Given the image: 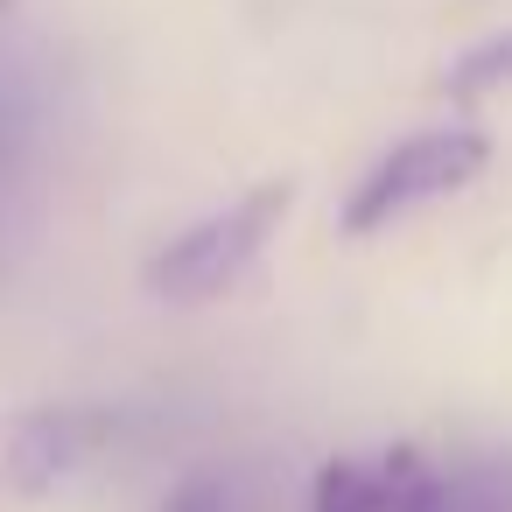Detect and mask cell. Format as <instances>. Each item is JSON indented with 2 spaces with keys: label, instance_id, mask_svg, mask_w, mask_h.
Wrapping results in <instances>:
<instances>
[{
  "label": "cell",
  "instance_id": "obj_1",
  "mask_svg": "<svg viewBox=\"0 0 512 512\" xmlns=\"http://www.w3.org/2000/svg\"><path fill=\"white\" fill-rule=\"evenodd\" d=\"M288 204H295V190L288 183H253L246 197H232L225 211H211V218H197L190 232H176L155 260H148V295H162V302H211V295H225L253 260H260V246L274 239V225L288 218Z\"/></svg>",
  "mask_w": 512,
  "mask_h": 512
},
{
  "label": "cell",
  "instance_id": "obj_2",
  "mask_svg": "<svg viewBox=\"0 0 512 512\" xmlns=\"http://www.w3.org/2000/svg\"><path fill=\"white\" fill-rule=\"evenodd\" d=\"M484 162H491V141H484V134H470V127L414 134V141H400L393 155H379V162L351 183V197H344L337 225H344L351 239L386 232L393 218H407V211H421V204L456 197L463 183H477V169H484Z\"/></svg>",
  "mask_w": 512,
  "mask_h": 512
},
{
  "label": "cell",
  "instance_id": "obj_3",
  "mask_svg": "<svg viewBox=\"0 0 512 512\" xmlns=\"http://www.w3.org/2000/svg\"><path fill=\"white\" fill-rule=\"evenodd\" d=\"M120 442V407H29L8 421V449H0V477L15 498H50L71 470H85L99 449Z\"/></svg>",
  "mask_w": 512,
  "mask_h": 512
},
{
  "label": "cell",
  "instance_id": "obj_4",
  "mask_svg": "<svg viewBox=\"0 0 512 512\" xmlns=\"http://www.w3.org/2000/svg\"><path fill=\"white\" fill-rule=\"evenodd\" d=\"M428 463L414 449H379V456H337L316 470V512H421Z\"/></svg>",
  "mask_w": 512,
  "mask_h": 512
},
{
  "label": "cell",
  "instance_id": "obj_5",
  "mask_svg": "<svg viewBox=\"0 0 512 512\" xmlns=\"http://www.w3.org/2000/svg\"><path fill=\"white\" fill-rule=\"evenodd\" d=\"M421 512H512V449H484L456 470H435Z\"/></svg>",
  "mask_w": 512,
  "mask_h": 512
},
{
  "label": "cell",
  "instance_id": "obj_6",
  "mask_svg": "<svg viewBox=\"0 0 512 512\" xmlns=\"http://www.w3.org/2000/svg\"><path fill=\"white\" fill-rule=\"evenodd\" d=\"M505 85H512V29L491 36V43H477L470 57H456V71L442 78L449 106H477V99H491V92H505Z\"/></svg>",
  "mask_w": 512,
  "mask_h": 512
},
{
  "label": "cell",
  "instance_id": "obj_7",
  "mask_svg": "<svg viewBox=\"0 0 512 512\" xmlns=\"http://www.w3.org/2000/svg\"><path fill=\"white\" fill-rule=\"evenodd\" d=\"M169 512H225V498H218V484L197 477V484H183V491L169 498Z\"/></svg>",
  "mask_w": 512,
  "mask_h": 512
},
{
  "label": "cell",
  "instance_id": "obj_8",
  "mask_svg": "<svg viewBox=\"0 0 512 512\" xmlns=\"http://www.w3.org/2000/svg\"><path fill=\"white\" fill-rule=\"evenodd\" d=\"M8 8H15V0H0V15H8Z\"/></svg>",
  "mask_w": 512,
  "mask_h": 512
}]
</instances>
